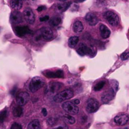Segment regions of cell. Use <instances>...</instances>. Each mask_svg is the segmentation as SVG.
Wrapping results in <instances>:
<instances>
[{"label":"cell","instance_id":"cell-1","mask_svg":"<svg viewBox=\"0 0 129 129\" xmlns=\"http://www.w3.org/2000/svg\"><path fill=\"white\" fill-rule=\"evenodd\" d=\"M74 96V92L71 89H66L57 93L54 97V101L56 103H60L63 101L71 99Z\"/></svg>","mask_w":129,"mask_h":129},{"label":"cell","instance_id":"cell-2","mask_svg":"<svg viewBox=\"0 0 129 129\" xmlns=\"http://www.w3.org/2000/svg\"><path fill=\"white\" fill-rule=\"evenodd\" d=\"M62 84L58 83V82H50L47 85L46 88H45V94L48 96H53L54 94L55 96L58 91L60 90V88H62Z\"/></svg>","mask_w":129,"mask_h":129},{"label":"cell","instance_id":"cell-3","mask_svg":"<svg viewBox=\"0 0 129 129\" xmlns=\"http://www.w3.org/2000/svg\"><path fill=\"white\" fill-rule=\"evenodd\" d=\"M45 84L44 80L40 77H34L30 83L29 89L31 93H35L39 89H41Z\"/></svg>","mask_w":129,"mask_h":129},{"label":"cell","instance_id":"cell-4","mask_svg":"<svg viewBox=\"0 0 129 129\" xmlns=\"http://www.w3.org/2000/svg\"><path fill=\"white\" fill-rule=\"evenodd\" d=\"M105 18L108 23L113 26H117L119 24V17L118 15L112 11H108L105 14Z\"/></svg>","mask_w":129,"mask_h":129},{"label":"cell","instance_id":"cell-5","mask_svg":"<svg viewBox=\"0 0 129 129\" xmlns=\"http://www.w3.org/2000/svg\"><path fill=\"white\" fill-rule=\"evenodd\" d=\"M62 107L64 111L69 114L76 115L79 112V108L72 102H64L62 105Z\"/></svg>","mask_w":129,"mask_h":129},{"label":"cell","instance_id":"cell-6","mask_svg":"<svg viewBox=\"0 0 129 129\" xmlns=\"http://www.w3.org/2000/svg\"><path fill=\"white\" fill-rule=\"evenodd\" d=\"M95 50L96 49L94 47H88L85 44H82L77 50V52L81 56H84L85 55H94L95 53Z\"/></svg>","mask_w":129,"mask_h":129},{"label":"cell","instance_id":"cell-7","mask_svg":"<svg viewBox=\"0 0 129 129\" xmlns=\"http://www.w3.org/2000/svg\"><path fill=\"white\" fill-rule=\"evenodd\" d=\"M100 105L98 101L94 98H90L87 101L86 109L89 113H94L99 109Z\"/></svg>","mask_w":129,"mask_h":129},{"label":"cell","instance_id":"cell-8","mask_svg":"<svg viewBox=\"0 0 129 129\" xmlns=\"http://www.w3.org/2000/svg\"><path fill=\"white\" fill-rule=\"evenodd\" d=\"M117 88H118V87H115V88H111L110 89L108 90L107 91L105 92L102 96V102L103 103H108L112 100H113L116 91L117 90Z\"/></svg>","mask_w":129,"mask_h":129},{"label":"cell","instance_id":"cell-9","mask_svg":"<svg viewBox=\"0 0 129 129\" xmlns=\"http://www.w3.org/2000/svg\"><path fill=\"white\" fill-rule=\"evenodd\" d=\"M30 99V95L25 91L19 93L16 96V101L19 106H23L28 103Z\"/></svg>","mask_w":129,"mask_h":129},{"label":"cell","instance_id":"cell-10","mask_svg":"<svg viewBox=\"0 0 129 129\" xmlns=\"http://www.w3.org/2000/svg\"><path fill=\"white\" fill-rule=\"evenodd\" d=\"M40 36L45 40L49 41L54 37V32L50 28L43 27L40 29Z\"/></svg>","mask_w":129,"mask_h":129},{"label":"cell","instance_id":"cell-11","mask_svg":"<svg viewBox=\"0 0 129 129\" xmlns=\"http://www.w3.org/2000/svg\"><path fill=\"white\" fill-rule=\"evenodd\" d=\"M23 16L25 20L29 24H33L35 21V16L33 11L30 8H27L23 11Z\"/></svg>","mask_w":129,"mask_h":129},{"label":"cell","instance_id":"cell-12","mask_svg":"<svg viewBox=\"0 0 129 129\" xmlns=\"http://www.w3.org/2000/svg\"><path fill=\"white\" fill-rule=\"evenodd\" d=\"M15 32L20 37H23L25 35L32 34L30 28L28 26H16L15 28Z\"/></svg>","mask_w":129,"mask_h":129},{"label":"cell","instance_id":"cell-13","mask_svg":"<svg viewBox=\"0 0 129 129\" xmlns=\"http://www.w3.org/2000/svg\"><path fill=\"white\" fill-rule=\"evenodd\" d=\"M129 120L128 115L125 113H121L115 116L114 118V122L118 125H125L128 123Z\"/></svg>","mask_w":129,"mask_h":129},{"label":"cell","instance_id":"cell-14","mask_svg":"<svg viewBox=\"0 0 129 129\" xmlns=\"http://www.w3.org/2000/svg\"><path fill=\"white\" fill-rule=\"evenodd\" d=\"M10 21L13 24H15V25L21 23L23 21V18L21 13L16 10L11 12V15H10Z\"/></svg>","mask_w":129,"mask_h":129},{"label":"cell","instance_id":"cell-15","mask_svg":"<svg viewBox=\"0 0 129 129\" xmlns=\"http://www.w3.org/2000/svg\"><path fill=\"white\" fill-rule=\"evenodd\" d=\"M85 19L90 26H94L98 22V18L93 13H88L85 16Z\"/></svg>","mask_w":129,"mask_h":129},{"label":"cell","instance_id":"cell-16","mask_svg":"<svg viewBox=\"0 0 129 129\" xmlns=\"http://www.w3.org/2000/svg\"><path fill=\"white\" fill-rule=\"evenodd\" d=\"M44 74L48 78H63L64 73L62 70H57L55 72L45 71Z\"/></svg>","mask_w":129,"mask_h":129},{"label":"cell","instance_id":"cell-17","mask_svg":"<svg viewBox=\"0 0 129 129\" xmlns=\"http://www.w3.org/2000/svg\"><path fill=\"white\" fill-rule=\"evenodd\" d=\"M100 32L101 37L104 39H108L110 36V30L104 24H102L100 26Z\"/></svg>","mask_w":129,"mask_h":129},{"label":"cell","instance_id":"cell-18","mask_svg":"<svg viewBox=\"0 0 129 129\" xmlns=\"http://www.w3.org/2000/svg\"><path fill=\"white\" fill-rule=\"evenodd\" d=\"M73 28L74 32L78 34V33H81L83 31L84 27H83V25L81 21H76L74 22Z\"/></svg>","mask_w":129,"mask_h":129},{"label":"cell","instance_id":"cell-19","mask_svg":"<svg viewBox=\"0 0 129 129\" xmlns=\"http://www.w3.org/2000/svg\"><path fill=\"white\" fill-rule=\"evenodd\" d=\"M10 6L13 9L15 10L16 11L21 8L23 5L22 1H10Z\"/></svg>","mask_w":129,"mask_h":129},{"label":"cell","instance_id":"cell-20","mask_svg":"<svg viewBox=\"0 0 129 129\" xmlns=\"http://www.w3.org/2000/svg\"><path fill=\"white\" fill-rule=\"evenodd\" d=\"M28 129H41L40 122L38 120H34L28 125Z\"/></svg>","mask_w":129,"mask_h":129},{"label":"cell","instance_id":"cell-21","mask_svg":"<svg viewBox=\"0 0 129 129\" xmlns=\"http://www.w3.org/2000/svg\"><path fill=\"white\" fill-rule=\"evenodd\" d=\"M79 42V38L77 36H74L71 37L69 39V41H68V44H69V46L71 48H74L75 47L76 45H77V44Z\"/></svg>","mask_w":129,"mask_h":129},{"label":"cell","instance_id":"cell-22","mask_svg":"<svg viewBox=\"0 0 129 129\" xmlns=\"http://www.w3.org/2000/svg\"><path fill=\"white\" fill-rule=\"evenodd\" d=\"M71 5L70 2H61L57 5V8L60 11H65L69 8Z\"/></svg>","mask_w":129,"mask_h":129},{"label":"cell","instance_id":"cell-23","mask_svg":"<svg viewBox=\"0 0 129 129\" xmlns=\"http://www.w3.org/2000/svg\"><path fill=\"white\" fill-rule=\"evenodd\" d=\"M62 19L59 16H54L50 20V24L52 26H57L61 23Z\"/></svg>","mask_w":129,"mask_h":129},{"label":"cell","instance_id":"cell-24","mask_svg":"<svg viewBox=\"0 0 129 129\" xmlns=\"http://www.w3.org/2000/svg\"><path fill=\"white\" fill-rule=\"evenodd\" d=\"M13 114L15 117H20L23 114V109L20 106H17L13 110Z\"/></svg>","mask_w":129,"mask_h":129},{"label":"cell","instance_id":"cell-25","mask_svg":"<svg viewBox=\"0 0 129 129\" xmlns=\"http://www.w3.org/2000/svg\"><path fill=\"white\" fill-rule=\"evenodd\" d=\"M62 119L64 122L69 123V124H73L76 122L75 118H74L72 116H70L69 115H63Z\"/></svg>","mask_w":129,"mask_h":129},{"label":"cell","instance_id":"cell-26","mask_svg":"<svg viewBox=\"0 0 129 129\" xmlns=\"http://www.w3.org/2000/svg\"><path fill=\"white\" fill-rule=\"evenodd\" d=\"M105 81H102L99 82V83H97L94 87V90L95 91H100L102 88L104 87V86L105 85Z\"/></svg>","mask_w":129,"mask_h":129},{"label":"cell","instance_id":"cell-27","mask_svg":"<svg viewBox=\"0 0 129 129\" xmlns=\"http://www.w3.org/2000/svg\"><path fill=\"white\" fill-rule=\"evenodd\" d=\"M7 117V111L6 110L0 112V123H3V122L5 120Z\"/></svg>","mask_w":129,"mask_h":129},{"label":"cell","instance_id":"cell-28","mask_svg":"<svg viewBox=\"0 0 129 129\" xmlns=\"http://www.w3.org/2000/svg\"><path fill=\"white\" fill-rule=\"evenodd\" d=\"M57 118H54V117H50V118H48L47 122L48 125L50 126H53L57 123Z\"/></svg>","mask_w":129,"mask_h":129},{"label":"cell","instance_id":"cell-29","mask_svg":"<svg viewBox=\"0 0 129 129\" xmlns=\"http://www.w3.org/2000/svg\"><path fill=\"white\" fill-rule=\"evenodd\" d=\"M120 58L122 60H125L128 59L129 58V52H125L123 53L121 55Z\"/></svg>","mask_w":129,"mask_h":129},{"label":"cell","instance_id":"cell-30","mask_svg":"<svg viewBox=\"0 0 129 129\" xmlns=\"http://www.w3.org/2000/svg\"><path fill=\"white\" fill-rule=\"evenodd\" d=\"M10 129H22V127L20 124L18 123H13Z\"/></svg>","mask_w":129,"mask_h":129},{"label":"cell","instance_id":"cell-31","mask_svg":"<svg viewBox=\"0 0 129 129\" xmlns=\"http://www.w3.org/2000/svg\"><path fill=\"white\" fill-rule=\"evenodd\" d=\"M49 20V16L48 15L45 16H43V17H41L40 18V21H42V22H44V21H47V20Z\"/></svg>","mask_w":129,"mask_h":129},{"label":"cell","instance_id":"cell-32","mask_svg":"<svg viewBox=\"0 0 129 129\" xmlns=\"http://www.w3.org/2000/svg\"><path fill=\"white\" fill-rule=\"evenodd\" d=\"M68 126H67L66 125H63L60 126V127H58L57 128H54V129H68Z\"/></svg>","mask_w":129,"mask_h":129},{"label":"cell","instance_id":"cell-33","mask_svg":"<svg viewBox=\"0 0 129 129\" xmlns=\"http://www.w3.org/2000/svg\"><path fill=\"white\" fill-rule=\"evenodd\" d=\"M42 113L43 115H44V117L47 116V110L45 109V108H43V109L42 110Z\"/></svg>","mask_w":129,"mask_h":129},{"label":"cell","instance_id":"cell-34","mask_svg":"<svg viewBox=\"0 0 129 129\" xmlns=\"http://www.w3.org/2000/svg\"><path fill=\"white\" fill-rule=\"evenodd\" d=\"M45 8H45L44 6H40L37 8V11H42V10H45Z\"/></svg>","mask_w":129,"mask_h":129},{"label":"cell","instance_id":"cell-35","mask_svg":"<svg viewBox=\"0 0 129 129\" xmlns=\"http://www.w3.org/2000/svg\"><path fill=\"white\" fill-rule=\"evenodd\" d=\"M73 103L77 105H79V103H80V101H79V100H74V102H73Z\"/></svg>","mask_w":129,"mask_h":129},{"label":"cell","instance_id":"cell-36","mask_svg":"<svg viewBox=\"0 0 129 129\" xmlns=\"http://www.w3.org/2000/svg\"><path fill=\"white\" fill-rule=\"evenodd\" d=\"M0 129H5V127L3 125V123H0Z\"/></svg>","mask_w":129,"mask_h":129}]
</instances>
